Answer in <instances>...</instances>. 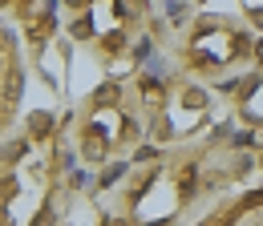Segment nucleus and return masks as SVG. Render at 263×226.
<instances>
[{
    "label": "nucleus",
    "instance_id": "f257e3e1",
    "mask_svg": "<svg viewBox=\"0 0 263 226\" xmlns=\"http://www.w3.org/2000/svg\"><path fill=\"white\" fill-rule=\"evenodd\" d=\"M29 126H33L36 137H45V133H49V126H53V117H49V113H33V117H29Z\"/></svg>",
    "mask_w": 263,
    "mask_h": 226
},
{
    "label": "nucleus",
    "instance_id": "f03ea898",
    "mask_svg": "<svg viewBox=\"0 0 263 226\" xmlns=\"http://www.w3.org/2000/svg\"><path fill=\"white\" fill-rule=\"evenodd\" d=\"M73 36H89V20H77V25H73Z\"/></svg>",
    "mask_w": 263,
    "mask_h": 226
},
{
    "label": "nucleus",
    "instance_id": "7ed1b4c3",
    "mask_svg": "<svg viewBox=\"0 0 263 226\" xmlns=\"http://www.w3.org/2000/svg\"><path fill=\"white\" fill-rule=\"evenodd\" d=\"M36 226H49V210H41V218H36Z\"/></svg>",
    "mask_w": 263,
    "mask_h": 226
},
{
    "label": "nucleus",
    "instance_id": "20e7f679",
    "mask_svg": "<svg viewBox=\"0 0 263 226\" xmlns=\"http://www.w3.org/2000/svg\"><path fill=\"white\" fill-rule=\"evenodd\" d=\"M69 4H73V8H85V4H89V0H69Z\"/></svg>",
    "mask_w": 263,
    "mask_h": 226
},
{
    "label": "nucleus",
    "instance_id": "39448f33",
    "mask_svg": "<svg viewBox=\"0 0 263 226\" xmlns=\"http://www.w3.org/2000/svg\"><path fill=\"white\" fill-rule=\"evenodd\" d=\"M0 4H8V0H0Z\"/></svg>",
    "mask_w": 263,
    "mask_h": 226
}]
</instances>
